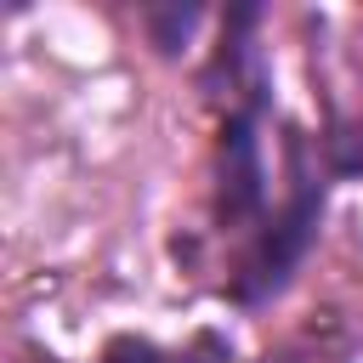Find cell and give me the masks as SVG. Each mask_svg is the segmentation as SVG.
<instances>
[{"label": "cell", "mask_w": 363, "mask_h": 363, "mask_svg": "<svg viewBox=\"0 0 363 363\" xmlns=\"http://www.w3.org/2000/svg\"><path fill=\"white\" fill-rule=\"evenodd\" d=\"M261 113L267 102H238L216 136V221L261 227L267 221V164H261Z\"/></svg>", "instance_id": "cell-2"}, {"label": "cell", "mask_w": 363, "mask_h": 363, "mask_svg": "<svg viewBox=\"0 0 363 363\" xmlns=\"http://www.w3.org/2000/svg\"><path fill=\"white\" fill-rule=\"evenodd\" d=\"M318 159L329 164V176H363V119H329V130L318 136Z\"/></svg>", "instance_id": "cell-4"}, {"label": "cell", "mask_w": 363, "mask_h": 363, "mask_svg": "<svg viewBox=\"0 0 363 363\" xmlns=\"http://www.w3.org/2000/svg\"><path fill=\"white\" fill-rule=\"evenodd\" d=\"M96 363H182V352H164V346L147 340V335H113Z\"/></svg>", "instance_id": "cell-5"}, {"label": "cell", "mask_w": 363, "mask_h": 363, "mask_svg": "<svg viewBox=\"0 0 363 363\" xmlns=\"http://www.w3.org/2000/svg\"><path fill=\"white\" fill-rule=\"evenodd\" d=\"M142 23H147V40L159 57H176L187 45V34L204 23V6H142Z\"/></svg>", "instance_id": "cell-3"}, {"label": "cell", "mask_w": 363, "mask_h": 363, "mask_svg": "<svg viewBox=\"0 0 363 363\" xmlns=\"http://www.w3.org/2000/svg\"><path fill=\"white\" fill-rule=\"evenodd\" d=\"M284 176H289L284 204L255 227V238H250V250H244V261H238V272L227 284V295L238 306H267L272 295H284L289 278L301 272V261L318 244V227H323V204H329V182L335 176H329L323 159L312 164V147H306V136L295 125H284Z\"/></svg>", "instance_id": "cell-1"}]
</instances>
